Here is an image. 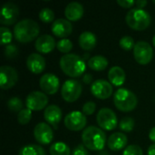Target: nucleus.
Masks as SVG:
<instances>
[{
	"instance_id": "c9c22d12",
	"label": "nucleus",
	"mask_w": 155,
	"mask_h": 155,
	"mask_svg": "<svg viewBox=\"0 0 155 155\" xmlns=\"http://www.w3.org/2000/svg\"><path fill=\"white\" fill-rule=\"evenodd\" d=\"M95 108H96V104L94 102L90 101V102H87L84 104L82 111H83V114L85 116H87V115H92L94 113Z\"/></svg>"
},
{
	"instance_id": "473e14b6",
	"label": "nucleus",
	"mask_w": 155,
	"mask_h": 155,
	"mask_svg": "<svg viewBox=\"0 0 155 155\" xmlns=\"http://www.w3.org/2000/svg\"><path fill=\"white\" fill-rule=\"evenodd\" d=\"M0 32H1V45H8V44L11 43L12 38H13V35L11 33V31L6 28V27H0Z\"/></svg>"
},
{
	"instance_id": "58836bf2",
	"label": "nucleus",
	"mask_w": 155,
	"mask_h": 155,
	"mask_svg": "<svg viewBox=\"0 0 155 155\" xmlns=\"http://www.w3.org/2000/svg\"><path fill=\"white\" fill-rule=\"evenodd\" d=\"M135 5H137L138 9H142L143 7H144V6L147 5V1H144V0H138V1H135Z\"/></svg>"
},
{
	"instance_id": "2f4dec72",
	"label": "nucleus",
	"mask_w": 155,
	"mask_h": 155,
	"mask_svg": "<svg viewBox=\"0 0 155 155\" xmlns=\"http://www.w3.org/2000/svg\"><path fill=\"white\" fill-rule=\"evenodd\" d=\"M56 47H57L58 51H60L61 53H64V54H67L73 49V43L69 39L64 38V39L60 40L57 43Z\"/></svg>"
},
{
	"instance_id": "f704fd0d",
	"label": "nucleus",
	"mask_w": 155,
	"mask_h": 155,
	"mask_svg": "<svg viewBox=\"0 0 155 155\" xmlns=\"http://www.w3.org/2000/svg\"><path fill=\"white\" fill-rule=\"evenodd\" d=\"M17 54H18V49L15 45H6L5 49V55L6 58L13 59V58L16 57Z\"/></svg>"
},
{
	"instance_id": "dca6fc26",
	"label": "nucleus",
	"mask_w": 155,
	"mask_h": 155,
	"mask_svg": "<svg viewBox=\"0 0 155 155\" xmlns=\"http://www.w3.org/2000/svg\"><path fill=\"white\" fill-rule=\"evenodd\" d=\"M52 32L55 36L64 39L72 34L73 25L67 19H56L52 25Z\"/></svg>"
},
{
	"instance_id": "bb28decb",
	"label": "nucleus",
	"mask_w": 155,
	"mask_h": 155,
	"mask_svg": "<svg viewBox=\"0 0 155 155\" xmlns=\"http://www.w3.org/2000/svg\"><path fill=\"white\" fill-rule=\"evenodd\" d=\"M7 107L13 113H19L23 110V103L18 97H12L7 102Z\"/></svg>"
},
{
	"instance_id": "ea45409f",
	"label": "nucleus",
	"mask_w": 155,
	"mask_h": 155,
	"mask_svg": "<svg viewBox=\"0 0 155 155\" xmlns=\"http://www.w3.org/2000/svg\"><path fill=\"white\" fill-rule=\"evenodd\" d=\"M92 80H93V76L90 74H85L84 76V78H83V81L85 84H90L92 82Z\"/></svg>"
},
{
	"instance_id": "20e7f679",
	"label": "nucleus",
	"mask_w": 155,
	"mask_h": 155,
	"mask_svg": "<svg viewBox=\"0 0 155 155\" xmlns=\"http://www.w3.org/2000/svg\"><path fill=\"white\" fill-rule=\"evenodd\" d=\"M114 103L119 111L128 113L136 108L138 99L132 91L125 88H120L114 95Z\"/></svg>"
},
{
	"instance_id": "79ce46f5",
	"label": "nucleus",
	"mask_w": 155,
	"mask_h": 155,
	"mask_svg": "<svg viewBox=\"0 0 155 155\" xmlns=\"http://www.w3.org/2000/svg\"><path fill=\"white\" fill-rule=\"evenodd\" d=\"M148 155H155V143L149 147V149H148Z\"/></svg>"
},
{
	"instance_id": "72a5a7b5",
	"label": "nucleus",
	"mask_w": 155,
	"mask_h": 155,
	"mask_svg": "<svg viewBox=\"0 0 155 155\" xmlns=\"http://www.w3.org/2000/svg\"><path fill=\"white\" fill-rule=\"evenodd\" d=\"M123 155H143V152L139 145L132 144L124 149Z\"/></svg>"
},
{
	"instance_id": "5701e85b",
	"label": "nucleus",
	"mask_w": 155,
	"mask_h": 155,
	"mask_svg": "<svg viewBox=\"0 0 155 155\" xmlns=\"http://www.w3.org/2000/svg\"><path fill=\"white\" fill-rule=\"evenodd\" d=\"M96 36L91 32H84L80 35L78 43L80 47L84 51L93 50L96 45Z\"/></svg>"
},
{
	"instance_id": "e433bc0d",
	"label": "nucleus",
	"mask_w": 155,
	"mask_h": 155,
	"mask_svg": "<svg viewBox=\"0 0 155 155\" xmlns=\"http://www.w3.org/2000/svg\"><path fill=\"white\" fill-rule=\"evenodd\" d=\"M85 148L86 147L84 144L77 145L73 152V155H88V153Z\"/></svg>"
},
{
	"instance_id": "9d476101",
	"label": "nucleus",
	"mask_w": 155,
	"mask_h": 155,
	"mask_svg": "<svg viewBox=\"0 0 155 155\" xmlns=\"http://www.w3.org/2000/svg\"><path fill=\"white\" fill-rule=\"evenodd\" d=\"M48 104V97L43 92L34 91L31 92L25 100L26 107L31 111H41Z\"/></svg>"
},
{
	"instance_id": "4be33fe9",
	"label": "nucleus",
	"mask_w": 155,
	"mask_h": 155,
	"mask_svg": "<svg viewBox=\"0 0 155 155\" xmlns=\"http://www.w3.org/2000/svg\"><path fill=\"white\" fill-rule=\"evenodd\" d=\"M109 82L115 86H122L125 82V72L120 66H113L108 72Z\"/></svg>"
},
{
	"instance_id": "aec40b11",
	"label": "nucleus",
	"mask_w": 155,
	"mask_h": 155,
	"mask_svg": "<svg viewBox=\"0 0 155 155\" xmlns=\"http://www.w3.org/2000/svg\"><path fill=\"white\" fill-rule=\"evenodd\" d=\"M128 143L127 136L124 133H114L107 140V145L110 150L114 152H118L123 150Z\"/></svg>"
},
{
	"instance_id": "a878e982",
	"label": "nucleus",
	"mask_w": 155,
	"mask_h": 155,
	"mask_svg": "<svg viewBox=\"0 0 155 155\" xmlns=\"http://www.w3.org/2000/svg\"><path fill=\"white\" fill-rule=\"evenodd\" d=\"M51 155H70L71 150L69 146L62 142H58L55 143H53L49 149Z\"/></svg>"
},
{
	"instance_id": "0eeeda50",
	"label": "nucleus",
	"mask_w": 155,
	"mask_h": 155,
	"mask_svg": "<svg viewBox=\"0 0 155 155\" xmlns=\"http://www.w3.org/2000/svg\"><path fill=\"white\" fill-rule=\"evenodd\" d=\"M134 56L138 64L142 65L148 64L153 57V47L145 41H139L134 45Z\"/></svg>"
},
{
	"instance_id": "c756f323",
	"label": "nucleus",
	"mask_w": 155,
	"mask_h": 155,
	"mask_svg": "<svg viewBox=\"0 0 155 155\" xmlns=\"http://www.w3.org/2000/svg\"><path fill=\"white\" fill-rule=\"evenodd\" d=\"M31 118H32V111L29 110L28 108L23 109L21 112L18 113L17 115V121L22 125L27 124L31 121Z\"/></svg>"
},
{
	"instance_id": "37998d69",
	"label": "nucleus",
	"mask_w": 155,
	"mask_h": 155,
	"mask_svg": "<svg viewBox=\"0 0 155 155\" xmlns=\"http://www.w3.org/2000/svg\"><path fill=\"white\" fill-rule=\"evenodd\" d=\"M153 45H154V47H155V35H154V36L153 37Z\"/></svg>"
},
{
	"instance_id": "423d86ee",
	"label": "nucleus",
	"mask_w": 155,
	"mask_h": 155,
	"mask_svg": "<svg viewBox=\"0 0 155 155\" xmlns=\"http://www.w3.org/2000/svg\"><path fill=\"white\" fill-rule=\"evenodd\" d=\"M82 94V84L79 81L69 79L65 81L61 89L63 99L67 103H74L79 99Z\"/></svg>"
},
{
	"instance_id": "412c9836",
	"label": "nucleus",
	"mask_w": 155,
	"mask_h": 155,
	"mask_svg": "<svg viewBox=\"0 0 155 155\" xmlns=\"http://www.w3.org/2000/svg\"><path fill=\"white\" fill-rule=\"evenodd\" d=\"M64 15L68 21H78L84 15V7L78 2H71L64 9Z\"/></svg>"
},
{
	"instance_id": "6ab92c4d",
	"label": "nucleus",
	"mask_w": 155,
	"mask_h": 155,
	"mask_svg": "<svg viewBox=\"0 0 155 155\" xmlns=\"http://www.w3.org/2000/svg\"><path fill=\"white\" fill-rule=\"evenodd\" d=\"M56 45L57 44L55 43V40L54 39L53 36L49 35H43L36 39L35 47L36 51H38L39 53L48 54L54 49Z\"/></svg>"
},
{
	"instance_id": "4c0bfd02",
	"label": "nucleus",
	"mask_w": 155,
	"mask_h": 155,
	"mask_svg": "<svg viewBox=\"0 0 155 155\" xmlns=\"http://www.w3.org/2000/svg\"><path fill=\"white\" fill-rule=\"evenodd\" d=\"M117 4L124 8H130L135 5V1H134V0H117Z\"/></svg>"
},
{
	"instance_id": "c03bdc74",
	"label": "nucleus",
	"mask_w": 155,
	"mask_h": 155,
	"mask_svg": "<svg viewBox=\"0 0 155 155\" xmlns=\"http://www.w3.org/2000/svg\"><path fill=\"white\" fill-rule=\"evenodd\" d=\"M153 4H155V0H153Z\"/></svg>"
},
{
	"instance_id": "a211bd4d",
	"label": "nucleus",
	"mask_w": 155,
	"mask_h": 155,
	"mask_svg": "<svg viewBox=\"0 0 155 155\" xmlns=\"http://www.w3.org/2000/svg\"><path fill=\"white\" fill-rule=\"evenodd\" d=\"M44 117L45 121L54 127V129H57L59 123L62 119V111L61 109L55 105V104H51L47 106L45 109L44 112Z\"/></svg>"
},
{
	"instance_id": "4468645a",
	"label": "nucleus",
	"mask_w": 155,
	"mask_h": 155,
	"mask_svg": "<svg viewBox=\"0 0 155 155\" xmlns=\"http://www.w3.org/2000/svg\"><path fill=\"white\" fill-rule=\"evenodd\" d=\"M91 92L94 97L105 100L113 94V86L108 81L98 79L92 84Z\"/></svg>"
},
{
	"instance_id": "393cba45",
	"label": "nucleus",
	"mask_w": 155,
	"mask_h": 155,
	"mask_svg": "<svg viewBox=\"0 0 155 155\" xmlns=\"http://www.w3.org/2000/svg\"><path fill=\"white\" fill-rule=\"evenodd\" d=\"M18 155H46L44 148L36 144H27L22 147Z\"/></svg>"
},
{
	"instance_id": "c85d7f7f",
	"label": "nucleus",
	"mask_w": 155,
	"mask_h": 155,
	"mask_svg": "<svg viewBox=\"0 0 155 155\" xmlns=\"http://www.w3.org/2000/svg\"><path fill=\"white\" fill-rule=\"evenodd\" d=\"M39 18L44 23H51L54 19V13L50 8H43L39 13Z\"/></svg>"
},
{
	"instance_id": "b1692460",
	"label": "nucleus",
	"mask_w": 155,
	"mask_h": 155,
	"mask_svg": "<svg viewBox=\"0 0 155 155\" xmlns=\"http://www.w3.org/2000/svg\"><path fill=\"white\" fill-rule=\"evenodd\" d=\"M88 66L94 71H103L108 66V60L103 55H95L89 58Z\"/></svg>"
},
{
	"instance_id": "f257e3e1",
	"label": "nucleus",
	"mask_w": 155,
	"mask_h": 155,
	"mask_svg": "<svg viewBox=\"0 0 155 155\" xmlns=\"http://www.w3.org/2000/svg\"><path fill=\"white\" fill-rule=\"evenodd\" d=\"M40 32L38 24L32 19H24L16 23L14 28L15 38L23 44L35 40Z\"/></svg>"
},
{
	"instance_id": "a19ab883",
	"label": "nucleus",
	"mask_w": 155,
	"mask_h": 155,
	"mask_svg": "<svg viewBox=\"0 0 155 155\" xmlns=\"http://www.w3.org/2000/svg\"><path fill=\"white\" fill-rule=\"evenodd\" d=\"M149 138L150 140L154 143H155V127H153L150 131V134H149Z\"/></svg>"
},
{
	"instance_id": "7c9ffc66",
	"label": "nucleus",
	"mask_w": 155,
	"mask_h": 155,
	"mask_svg": "<svg viewBox=\"0 0 155 155\" xmlns=\"http://www.w3.org/2000/svg\"><path fill=\"white\" fill-rule=\"evenodd\" d=\"M119 44H120L121 48L124 49V51H130L133 48H134V45H135V43H134V38L131 37V36H129V35L123 36L120 39Z\"/></svg>"
},
{
	"instance_id": "6e6552de",
	"label": "nucleus",
	"mask_w": 155,
	"mask_h": 155,
	"mask_svg": "<svg viewBox=\"0 0 155 155\" xmlns=\"http://www.w3.org/2000/svg\"><path fill=\"white\" fill-rule=\"evenodd\" d=\"M96 121L98 125L105 131L114 130L118 124L115 113L109 108H102L96 115Z\"/></svg>"
},
{
	"instance_id": "cd10ccee",
	"label": "nucleus",
	"mask_w": 155,
	"mask_h": 155,
	"mask_svg": "<svg viewBox=\"0 0 155 155\" xmlns=\"http://www.w3.org/2000/svg\"><path fill=\"white\" fill-rule=\"evenodd\" d=\"M119 127L121 131H124L125 133H130L134 130V120L132 117H124L121 120L119 124Z\"/></svg>"
},
{
	"instance_id": "2eb2a0df",
	"label": "nucleus",
	"mask_w": 155,
	"mask_h": 155,
	"mask_svg": "<svg viewBox=\"0 0 155 155\" xmlns=\"http://www.w3.org/2000/svg\"><path fill=\"white\" fill-rule=\"evenodd\" d=\"M59 79L54 74H45L39 82V85L43 93L46 94H54L59 89Z\"/></svg>"
},
{
	"instance_id": "9b49d317",
	"label": "nucleus",
	"mask_w": 155,
	"mask_h": 155,
	"mask_svg": "<svg viewBox=\"0 0 155 155\" xmlns=\"http://www.w3.org/2000/svg\"><path fill=\"white\" fill-rule=\"evenodd\" d=\"M18 80V74L15 68L8 65L0 67V86L3 90L12 88Z\"/></svg>"
},
{
	"instance_id": "f3484780",
	"label": "nucleus",
	"mask_w": 155,
	"mask_h": 155,
	"mask_svg": "<svg viewBox=\"0 0 155 155\" xmlns=\"http://www.w3.org/2000/svg\"><path fill=\"white\" fill-rule=\"evenodd\" d=\"M26 66L31 73L35 74H39L45 68V60L41 54L34 53L27 57Z\"/></svg>"
},
{
	"instance_id": "39448f33",
	"label": "nucleus",
	"mask_w": 155,
	"mask_h": 155,
	"mask_svg": "<svg viewBox=\"0 0 155 155\" xmlns=\"http://www.w3.org/2000/svg\"><path fill=\"white\" fill-rule=\"evenodd\" d=\"M127 25L134 30L143 31L151 24V15L143 9H131L125 17Z\"/></svg>"
},
{
	"instance_id": "1a4fd4ad",
	"label": "nucleus",
	"mask_w": 155,
	"mask_h": 155,
	"mask_svg": "<svg viewBox=\"0 0 155 155\" xmlns=\"http://www.w3.org/2000/svg\"><path fill=\"white\" fill-rule=\"evenodd\" d=\"M86 124H87L86 116L79 111L71 112L64 118L65 127L73 132L82 131L85 127Z\"/></svg>"
},
{
	"instance_id": "7ed1b4c3",
	"label": "nucleus",
	"mask_w": 155,
	"mask_h": 155,
	"mask_svg": "<svg viewBox=\"0 0 155 155\" xmlns=\"http://www.w3.org/2000/svg\"><path fill=\"white\" fill-rule=\"evenodd\" d=\"M60 67L68 76L75 78L81 76L85 71V63L82 57L75 54H67L61 57Z\"/></svg>"
},
{
	"instance_id": "ddd939ff",
	"label": "nucleus",
	"mask_w": 155,
	"mask_h": 155,
	"mask_svg": "<svg viewBox=\"0 0 155 155\" xmlns=\"http://www.w3.org/2000/svg\"><path fill=\"white\" fill-rule=\"evenodd\" d=\"M34 136L37 143L43 145H47L53 141L54 133L48 124L39 123L34 129Z\"/></svg>"
},
{
	"instance_id": "f8f14e48",
	"label": "nucleus",
	"mask_w": 155,
	"mask_h": 155,
	"mask_svg": "<svg viewBox=\"0 0 155 155\" xmlns=\"http://www.w3.org/2000/svg\"><path fill=\"white\" fill-rule=\"evenodd\" d=\"M19 16V9L14 3H5L1 8L0 23L4 25H11L16 22Z\"/></svg>"
},
{
	"instance_id": "f03ea898",
	"label": "nucleus",
	"mask_w": 155,
	"mask_h": 155,
	"mask_svg": "<svg viewBox=\"0 0 155 155\" xmlns=\"http://www.w3.org/2000/svg\"><path fill=\"white\" fill-rule=\"evenodd\" d=\"M82 141L84 145L90 151H101L106 143L105 133L96 126H88L82 134Z\"/></svg>"
}]
</instances>
